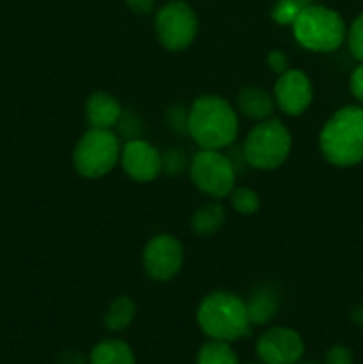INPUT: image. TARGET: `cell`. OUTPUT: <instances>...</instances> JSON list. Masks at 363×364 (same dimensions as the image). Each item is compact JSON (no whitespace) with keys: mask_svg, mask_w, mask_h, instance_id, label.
Instances as JSON below:
<instances>
[{"mask_svg":"<svg viewBox=\"0 0 363 364\" xmlns=\"http://www.w3.org/2000/svg\"><path fill=\"white\" fill-rule=\"evenodd\" d=\"M187 134L201 149H224L238 135L237 109L217 95H203L189 107Z\"/></svg>","mask_w":363,"mask_h":364,"instance_id":"obj_1","label":"cell"},{"mask_svg":"<svg viewBox=\"0 0 363 364\" xmlns=\"http://www.w3.org/2000/svg\"><path fill=\"white\" fill-rule=\"evenodd\" d=\"M319 149L335 167H354L363 162V105L340 107L324 123Z\"/></svg>","mask_w":363,"mask_h":364,"instance_id":"obj_2","label":"cell"},{"mask_svg":"<svg viewBox=\"0 0 363 364\" xmlns=\"http://www.w3.org/2000/svg\"><path fill=\"white\" fill-rule=\"evenodd\" d=\"M199 329L209 340L233 341L248 338L251 334L246 301L231 291H212L206 295L196 311Z\"/></svg>","mask_w":363,"mask_h":364,"instance_id":"obj_3","label":"cell"},{"mask_svg":"<svg viewBox=\"0 0 363 364\" xmlns=\"http://www.w3.org/2000/svg\"><path fill=\"white\" fill-rule=\"evenodd\" d=\"M290 27L295 41L317 53L337 52L347 38V25L340 13L319 4L306 6Z\"/></svg>","mask_w":363,"mask_h":364,"instance_id":"obj_4","label":"cell"},{"mask_svg":"<svg viewBox=\"0 0 363 364\" xmlns=\"http://www.w3.org/2000/svg\"><path fill=\"white\" fill-rule=\"evenodd\" d=\"M292 151V135L280 119H263L246 135L242 156L256 171H274L287 162Z\"/></svg>","mask_w":363,"mask_h":364,"instance_id":"obj_5","label":"cell"},{"mask_svg":"<svg viewBox=\"0 0 363 364\" xmlns=\"http://www.w3.org/2000/svg\"><path fill=\"white\" fill-rule=\"evenodd\" d=\"M121 156L120 137L112 130L89 128L73 149V167L84 178H102L116 167Z\"/></svg>","mask_w":363,"mask_h":364,"instance_id":"obj_6","label":"cell"},{"mask_svg":"<svg viewBox=\"0 0 363 364\" xmlns=\"http://www.w3.org/2000/svg\"><path fill=\"white\" fill-rule=\"evenodd\" d=\"M189 176L203 194L221 199L235 188L237 167L221 149H199L189 162Z\"/></svg>","mask_w":363,"mask_h":364,"instance_id":"obj_7","label":"cell"},{"mask_svg":"<svg viewBox=\"0 0 363 364\" xmlns=\"http://www.w3.org/2000/svg\"><path fill=\"white\" fill-rule=\"evenodd\" d=\"M155 32L164 48L184 52L198 36V16L187 2L173 0L157 11Z\"/></svg>","mask_w":363,"mask_h":364,"instance_id":"obj_8","label":"cell"},{"mask_svg":"<svg viewBox=\"0 0 363 364\" xmlns=\"http://www.w3.org/2000/svg\"><path fill=\"white\" fill-rule=\"evenodd\" d=\"M184 265V245L173 235H155L142 251V267L153 281H169Z\"/></svg>","mask_w":363,"mask_h":364,"instance_id":"obj_9","label":"cell"},{"mask_svg":"<svg viewBox=\"0 0 363 364\" xmlns=\"http://www.w3.org/2000/svg\"><path fill=\"white\" fill-rule=\"evenodd\" d=\"M256 355L262 364H299L305 341L290 327H270L256 340Z\"/></svg>","mask_w":363,"mask_h":364,"instance_id":"obj_10","label":"cell"},{"mask_svg":"<svg viewBox=\"0 0 363 364\" xmlns=\"http://www.w3.org/2000/svg\"><path fill=\"white\" fill-rule=\"evenodd\" d=\"M276 109L287 116L298 117L310 109L313 102V85L308 75L301 70L290 68L278 75L273 89Z\"/></svg>","mask_w":363,"mask_h":364,"instance_id":"obj_11","label":"cell"},{"mask_svg":"<svg viewBox=\"0 0 363 364\" xmlns=\"http://www.w3.org/2000/svg\"><path fill=\"white\" fill-rule=\"evenodd\" d=\"M120 162L130 180L146 183L162 173V153L144 139L127 141L121 146Z\"/></svg>","mask_w":363,"mask_h":364,"instance_id":"obj_12","label":"cell"},{"mask_svg":"<svg viewBox=\"0 0 363 364\" xmlns=\"http://www.w3.org/2000/svg\"><path fill=\"white\" fill-rule=\"evenodd\" d=\"M123 116V107L110 92L96 91L85 100V117L91 128L112 130Z\"/></svg>","mask_w":363,"mask_h":364,"instance_id":"obj_13","label":"cell"},{"mask_svg":"<svg viewBox=\"0 0 363 364\" xmlns=\"http://www.w3.org/2000/svg\"><path fill=\"white\" fill-rule=\"evenodd\" d=\"M276 109L274 96L269 91L256 85H246L237 95V110L248 119L260 121L269 119Z\"/></svg>","mask_w":363,"mask_h":364,"instance_id":"obj_14","label":"cell"},{"mask_svg":"<svg viewBox=\"0 0 363 364\" xmlns=\"http://www.w3.org/2000/svg\"><path fill=\"white\" fill-rule=\"evenodd\" d=\"M246 309H248L251 326H265V323H269L278 315V309H280V294L270 284L256 287L249 294L248 301H246Z\"/></svg>","mask_w":363,"mask_h":364,"instance_id":"obj_15","label":"cell"},{"mask_svg":"<svg viewBox=\"0 0 363 364\" xmlns=\"http://www.w3.org/2000/svg\"><path fill=\"white\" fill-rule=\"evenodd\" d=\"M89 364H135V354L127 341L109 338L93 347Z\"/></svg>","mask_w":363,"mask_h":364,"instance_id":"obj_16","label":"cell"},{"mask_svg":"<svg viewBox=\"0 0 363 364\" xmlns=\"http://www.w3.org/2000/svg\"><path fill=\"white\" fill-rule=\"evenodd\" d=\"M226 212L219 203H206L199 206L191 217V228L199 237H212L223 228Z\"/></svg>","mask_w":363,"mask_h":364,"instance_id":"obj_17","label":"cell"},{"mask_svg":"<svg viewBox=\"0 0 363 364\" xmlns=\"http://www.w3.org/2000/svg\"><path fill=\"white\" fill-rule=\"evenodd\" d=\"M135 313H137V308H135V302L130 297L121 295V297L114 299L109 308H107L105 316H103L105 329L110 331V333H121V331L128 329L134 322Z\"/></svg>","mask_w":363,"mask_h":364,"instance_id":"obj_18","label":"cell"},{"mask_svg":"<svg viewBox=\"0 0 363 364\" xmlns=\"http://www.w3.org/2000/svg\"><path fill=\"white\" fill-rule=\"evenodd\" d=\"M196 364H241L237 352L231 343L219 340H209L201 345Z\"/></svg>","mask_w":363,"mask_h":364,"instance_id":"obj_19","label":"cell"},{"mask_svg":"<svg viewBox=\"0 0 363 364\" xmlns=\"http://www.w3.org/2000/svg\"><path fill=\"white\" fill-rule=\"evenodd\" d=\"M231 208L241 215H253L260 210V198L253 188L248 187H235L230 192Z\"/></svg>","mask_w":363,"mask_h":364,"instance_id":"obj_20","label":"cell"},{"mask_svg":"<svg viewBox=\"0 0 363 364\" xmlns=\"http://www.w3.org/2000/svg\"><path fill=\"white\" fill-rule=\"evenodd\" d=\"M306 6H310V0H278L270 11V16L276 23L292 25Z\"/></svg>","mask_w":363,"mask_h":364,"instance_id":"obj_21","label":"cell"},{"mask_svg":"<svg viewBox=\"0 0 363 364\" xmlns=\"http://www.w3.org/2000/svg\"><path fill=\"white\" fill-rule=\"evenodd\" d=\"M345 41H347L351 55L358 63H363V11L347 27V38H345Z\"/></svg>","mask_w":363,"mask_h":364,"instance_id":"obj_22","label":"cell"},{"mask_svg":"<svg viewBox=\"0 0 363 364\" xmlns=\"http://www.w3.org/2000/svg\"><path fill=\"white\" fill-rule=\"evenodd\" d=\"M189 169V160L185 156L184 149L171 148L162 153V173L167 176H178Z\"/></svg>","mask_w":363,"mask_h":364,"instance_id":"obj_23","label":"cell"},{"mask_svg":"<svg viewBox=\"0 0 363 364\" xmlns=\"http://www.w3.org/2000/svg\"><path fill=\"white\" fill-rule=\"evenodd\" d=\"M116 128L125 137V142L134 141V139H142L141 117L135 116L134 112H125L123 110V116H121L120 123L116 124Z\"/></svg>","mask_w":363,"mask_h":364,"instance_id":"obj_24","label":"cell"},{"mask_svg":"<svg viewBox=\"0 0 363 364\" xmlns=\"http://www.w3.org/2000/svg\"><path fill=\"white\" fill-rule=\"evenodd\" d=\"M167 127L174 132V134H187V121H189V109L184 105H173L169 107L166 114Z\"/></svg>","mask_w":363,"mask_h":364,"instance_id":"obj_25","label":"cell"},{"mask_svg":"<svg viewBox=\"0 0 363 364\" xmlns=\"http://www.w3.org/2000/svg\"><path fill=\"white\" fill-rule=\"evenodd\" d=\"M354 355L352 350L345 345H333L324 354V364H352Z\"/></svg>","mask_w":363,"mask_h":364,"instance_id":"obj_26","label":"cell"},{"mask_svg":"<svg viewBox=\"0 0 363 364\" xmlns=\"http://www.w3.org/2000/svg\"><path fill=\"white\" fill-rule=\"evenodd\" d=\"M267 66L270 68L273 73L281 75L287 70H290V59H288V55L283 50H270L267 53Z\"/></svg>","mask_w":363,"mask_h":364,"instance_id":"obj_27","label":"cell"},{"mask_svg":"<svg viewBox=\"0 0 363 364\" xmlns=\"http://www.w3.org/2000/svg\"><path fill=\"white\" fill-rule=\"evenodd\" d=\"M349 91L354 96L356 102L363 105V63H358V66L351 71L349 77Z\"/></svg>","mask_w":363,"mask_h":364,"instance_id":"obj_28","label":"cell"},{"mask_svg":"<svg viewBox=\"0 0 363 364\" xmlns=\"http://www.w3.org/2000/svg\"><path fill=\"white\" fill-rule=\"evenodd\" d=\"M125 4L137 14H149L155 7V0H125Z\"/></svg>","mask_w":363,"mask_h":364,"instance_id":"obj_29","label":"cell"},{"mask_svg":"<svg viewBox=\"0 0 363 364\" xmlns=\"http://www.w3.org/2000/svg\"><path fill=\"white\" fill-rule=\"evenodd\" d=\"M349 318H351V322L354 323V326L363 327V304L354 306V308L351 309V313H349Z\"/></svg>","mask_w":363,"mask_h":364,"instance_id":"obj_30","label":"cell"},{"mask_svg":"<svg viewBox=\"0 0 363 364\" xmlns=\"http://www.w3.org/2000/svg\"><path fill=\"white\" fill-rule=\"evenodd\" d=\"M299 364H320V363H317V361H302V363H299Z\"/></svg>","mask_w":363,"mask_h":364,"instance_id":"obj_31","label":"cell"},{"mask_svg":"<svg viewBox=\"0 0 363 364\" xmlns=\"http://www.w3.org/2000/svg\"><path fill=\"white\" fill-rule=\"evenodd\" d=\"M248 364H256V363H248Z\"/></svg>","mask_w":363,"mask_h":364,"instance_id":"obj_32","label":"cell"}]
</instances>
